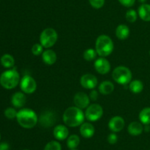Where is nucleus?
<instances>
[{"mask_svg": "<svg viewBox=\"0 0 150 150\" xmlns=\"http://www.w3.org/2000/svg\"><path fill=\"white\" fill-rule=\"evenodd\" d=\"M54 138L59 141H63L66 138H68L69 130L66 126L62 124H59L54 127Z\"/></svg>", "mask_w": 150, "mask_h": 150, "instance_id": "4468645a", "label": "nucleus"}, {"mask_svg": "<svg viewBox=\"0 0 150 150\" xmlns=\"http://www.w3.org/2000/svg\"><path fill=\"white\" fill-rule=\"evenodd\" d=\"M139 120L143 124H150V107H145L139 113Z\"/></svg>", "mask_w": 150, "mask_h": 150, "instance_id": "5701e85b", "label": "nucleus"}, {"mask_svg": "<svg viewBox=\"0 0 150 150\" xmlns=\"http://www.w3.org/2000/svg\"><path fill=\"white\" fill-rule=\"evenodd\" d=\"M44 150H62L61 144L58 141H50L45 145Z\"/></svg>", "mask_w": 150, "mask_h": 150, "instance_id": "cd10ccee", "label": "nucleus"}, {"mask_svg": "<svg viewBox=\"0 0 150 150\" xmlns=\"http://www.w3.org/2000/svg\"><path fill=\"white\" fill-rule=\"evenodd\" d=\"M38 121H39L40 124L43 127H50L55 123L56 116L54 112L45 111L41 114Z\"/></svg>", "mask_w": 150, "mask_h": 150, "instance_id": "f8f14e48", "label": "nucleus"}, {"mask_svg": "<svg viewBox=\"0 0 150 150\" xmlns=\"http://www.w3.org/2000/svg\"><path fill=\"white\" fill-rule=\"evenodd\" d=\"M0 139H1V135H0Z\"/></svg>", "mask_w": 150, "mask_h": 150, "instance_id": "58836bf2", "label": "nucleus"}, {"mask_svg": "<svg viewBox=\"0 0 150 150\" xmlns=\"http://www.w3.org/2000/svg\"><path fill=\"white\" fill-rule=\"evenodd\" d=\"M24 150H28V149H24Z\"/></svg>", "mask_w": 150, "mask_h": 150, "instance_id": "ea45409f", "label": "nucleus"}, {"mask_svg": "<svg viewBox=\"0 0 150 150\" xmlns=\"http://www.w3.org/2000/svg\"><path fill=\"white\" fill-rule=\"evenodd\" d=\"M11 102L15 107L21 108L23 107L26 102V97L23 93L16 92L12 96Z\"/></svg>", "mask_w": 150, "mask_h": 150, "instance_id": "dca6fc26", "label": "nucleus"}, {"mask_svg": "<svg viewBox=\"0 0 150 150\" xmlns=\"http://www.w3.org/2000/svg\"><path fill=\"white\" fill-rule=\"evenodd\" d=\"M118 141V136L115 134V132H113L108 135V142L110 144H115Z\"/></svg>", "mask_w": 150, "mask_h": 150, "instance_id": "2f4dec72", "label": "nucleus"}, {"mask_svg": "<svg viewBox=\"0 0 150 150\" xmlns=\"http://www.w3.org/2000/svg\"><path fill=\"white\" fill-rule=\"evenodd\" d=\"M97 55H98V53H97L96 50L92 48L87 49L83 52V58L86 61H92L96 58Z\"/></svg>", "mask_w": 150, "mask_h": 150, "instance_id": "a878e982", "label": "nucleus"}, {"mask_svg": "<svg viewBox=\"0 0 150 150\" xmlns=\"http://www.w3.org/2000/svg\"><path fill=\"white\" fill-rule=\"evenodd\" d=\"M58 40V34L57 31L51 27L43 29L40 35V44L43 48L50 49L57 43Z\"/></svg>", "mask_w": 150, "mask_h": 150, "instance_id": "423d86ee", "label": "nucleus"}, {"mask_svg": "<svg viewBox=\"0 0 150 150\" xmlns=\"http://www.w3.org/2000/svg\"><path fill=\"white\" fill-rule=\"evenodd\" d=\"M138 1H139V2L142 3V4H144V3L146 2V1H147V0H138Z\"/></svg>", "mask_w": 150, "mask_h": 150, "instance_id": "e433bc0d", "label": "nucleus"}, {"mask_svg": "<svg viewBox=\"0 0 150 150\" xmlns=\"http://www.w3.org/2000/svg\"><path fill=\"white\" fill-rule=\"evenodd\" d=\"M80 144V138L77 135H71L67 138V145L70 149H75Z\"/></svg>", "mask_w": 150, "mask_h": 150, "instance_id": "393cba45", "label": "nucleus"}, {"mask_svg": "<svg viewBox=\"0 0 150 150\" xmlns=\"http://www.w3.org/2000/svg\"><path fill=\"white\" fill-rule=\"evenodd\" d=\"M85 118L89 121H96L103 115V109L99 104H89L84 113Z\"/></svg>", "mask_w": 150, "mask_h": 150, "instance_id": "0eeeda50", "label": "nucleus"}, {"mask_svg": "<svg viewBox=\"0 0 150 150\" xmlns=\"http://www.w3.org/2000/svg\"><path fill=\"white\" fill-rule=\"evenodd\" d=\"M89 98L92 100V101H96L98 99V93L96 90H94L92 89V91H91L90 94H89Z\"/></svg>", "mask_w": 150, "mask_h": 150, "instance_id": "72a5a7b5", "label": "nucleus"}, {"mask_svg": "<svg viewBox=\"0 0 150 150\" xmlns=\"http://www.w3.org/2000/svg\"><path fill=\"white\" fill-rule=\"evenodd\" d=\"M16 119L19 125L25 129H32L38 122L36 113L29 108H23L19 110Z\"/></svg>", "mask_w": 150, "mask_h": 150, "instance_id": "f03ea898", "label": "nucleus"}, {"mask_svg": "<svg viewBox=\"0 0 150 150\" xmlns=\"http://www.w3.org/2000/svg\"><path fill=\"white\" fill-rule=\"evenodd\" d=\"M112 77L118 84L125 85L132 81V72L127 67L120 66L114 69Z\"/></svg>", "mask_w": 150, "mask_h": 150, "instance_id": "39448f33", "label": "nucleus"}, {"mask_svg": "<svg viewBox=\"0 0 150 150\" xmlns=\"http://www.w3.org/2000/svg\"><path fill=\"white\" fill-rule=\"evenodd\" d=\"M122 5L126 7H130L134 5L136 0H118Z\"/></svg>", "mask_w": 150, "mask_h": 150, "instance_id": "473e14b6", "label": "nucleus"}, {"mask_svg": "<svg viewBox=\"0 0 150 150\" xmlns=\"http://www.w3.org/2000/svg\"><path fill=\"white\" fill-rule=\"evenodd\" d=\"M130 35V29L125 24H120L116 29V36L120 40H125Z\"/></svg>", "mask_w": 150, "mask_h": 150, "instance_id": "aec40b11", "label": "nucleus"}, {"mask_svg": "<svg viewBox=\"0 0 150 150\" xmlns=\"http://www.w3.org/2000/svg\"><path fill=\"white\" fill-rule=\"evenodd\" d=\"M126 20L127 21L130 23H134L136 20H137L138 18V13L135 10H133V9H130V10H127L126 12L125 15Z\"/></svg>", "mask_w": 150, "mask_h": 150, "instance_id": "bb28decb", "label": "nucleus"}, {"mask_svg": "<svg viewBox=\"0 0 150 150\" xmlns=\"http://www.w3.org/2000/svg\"><path fill=\"white\" fill-rule=\"evenodd\" d=\"M80 83L83 88L92 90L95 87H97L98 81L95 75L91 74H85L81 77Z\"/></svg>", "mask_w": 150, "mask_h": 150, "instance_id": "1a4fd4ad", "label": "nucleus"}, {"mask_svg": "<svg viewBox=\"0 0 150 150\" xmlns=\"http://www.w3.org/2000/svg\"><path fill=\"white\" fill-rule=\"evenodd\" d=\"M32 52L34 55L38 56L43 52V46L40 44H34L32 47Z\"/></svg>", "mask_w": 150, "mask_h": 150, "instance_id": "c756f323", "label": "nucleus"}, {"mask_svg": "<svg viewBox=\"0 0 150 150\" xmlns=\"http://www.w3.org/2000/svg\"><path fill=\"white\" fill-rule=\"evenodd\" d=\"M129 89L132 93L135 94H140L144 89V84L139 79L132 80L129 84Z\"/></svg>", "mask_w": 150, "mask_h": 150, "instance_id": "4be33fe9", "label": "nucleus"}, {"mask_svg": "<svg viewBox=\"0 0 150 150\" xmlns=\"http://www.w3.org/2000/svg\"><path fill=\"white\" fill-rule=\"evenodd\" d=\"M20 87L23 93L32 94L36 91L37 83L35 79L29 75H25L20 81Z\"/></svg>", "mask_w": 150, "mask_h": 150, "instance_id": "6e6552de", "label": "nucleus"}, {"mask_svg": "<svg viewBox=\"0 0 150 150\" xmlns=\"http://www.w3.org/2000/svg\"><path fill=\"white\" fill-rule=\"evenodd\" d=\"M20 82V75L16 69L3 72L0 76V84L6 89H13Z\"/></svg>", "mask_w": 150, "mask_h": 150, "instance_id": "20e7f679", "label": "nucleus"}, {"mask_svg": "<svg viewBox=\"0 0 150 150\" xmlns=\"http://www.w3.org/2000/svg\"><path fill=\"white\" fill-rule=\"evenodd\" d=\"M1 64L4 66V68H12L15 64L14 57L9 54H5L1 57Z\"/></svg>", "mask_w": 150, "mask_h": 150, "instance_id": "b1692460", "label": "nucleus"}, {"mask_svg": "<svg viewBox=\"0 0 150 150\" xmlns=\"http://www.w3.org/2000/svg\"><path fill=\"white\" fill-rule=\"evenodd\" d=\"M91 6L95 9H100L105 4V0H89Z\"/></svg>", "mask_w": 150, "mask_h": 150, "instance_id": "7c9ffc66", "label": "nucleus"}, {"mask_svg": "<svg viewBox=\"0 0 150 150\" xmlns=\"http://www.w3.org/2000/svg\"><path fill=\"white\" fill-rule=\"evenodd\" d=\"M125 122L124 119L120 116H114L110 119L108 122V128L113 132H119L122 130Z\"/></svg>", "mask_w": 150, "mask_h": 150, "instance_id": "ddd939ff", "label": "nucleus"}, {"mask_svg": "<svg viewBox=\"0 0 150 150\" xmlns=\"http://www.w3.org/2000/svg\"><path fill=\"white\" fill-rule=\"evenodd\" d=\"M42 58L44 63L48 66H51L57 62V55L54 50L48 49L42 52Z\"/></svg>", "mask_w": 150, "mask_h": 150, "instance_id": "f3484780", "label": "nucleus"}, {"mask_svg": "<svg viewBox=\"0 0 150 150\" xmlns=\"http://www.w3.org/2000/svg\"><path fill=\"white\" fill-rule=\"evenodd\" d=\"M73 102H74L76 107H79L80 109H85L89 105L90 103V98L86 94L83 92H78L74 96L73 99Z\"/></svg>", "mask_w": 150, "mask_h": 150, "instance_id": "9b49d317", "label": "nucleus"}, {"mask_svg": "<svg viewBox=\"0 0 150 150\" xmlns=\"http://www.w3.org/2000/svg\"><path fill=\"white\" fill-rule=\"evenodd\" d=\"M95 50L100 57H107L110 55L114 50V42L108 35H100L95 42Z\"/></svg>", "mask_w": 150, "mask_h": 150, "instance_id": "7ed1b4c3", "label": "nucleus"}, {"mask_svg": "<svg viewBox=\"0 0 150 150\" xmlns=\"http://www.w3.org/2000/svg\"><path fill=\"white\" fill-rule=\"evenodd\" d=\"M9 145L7 143H1L0 144V150H8Z\"/></svg>", "mask_w": 150, "mask_h": 150, "instance_id": "f704fd0d", "label": "nucleus"}, {"mask_svg": "<svg viewBox=\"0 0 150 150\" xmlns=\"http://www.w3.org/2000/svg\"><path fill=\"white\" fill-rule=\"evenodd\" d=\"M18 112L13 107H8L4 110V116L9 119H13L17 116Z\"/></svg>", "mask_w": 150, "mask_h": 150, "instance_id": "c85d7f7f", "label": "nucleus"}, {"mask_svg": "<svg viewBox=\"0 0 150 150\" xmlns=\"http://www.w3.org/2000/svg\"><path fill=\"white\" fill-rule=\"evenodd\" d=\"M138 15L144 21H150V4H142L139 7Z\"/></svg>", "mask_w": 150, "mask_h": 150, "instance_id": "6ab92c4d", "label": "nucleus"}, {"mask_svg": "<svg viewBox=\"0 0 150 150\" xmlns=\"http://www.w3.org/2000/svg\"><path fill=\"white\" fill-rule=\"evenodd\" d=\"M80 133L83 138H90L95 134V127L93 124L89 122H83L80 126Z\"/></svg>", "mask_w": 150, "mask_h": 150, "instance_id": "2eb2a0df", "label": "nucleus"}, {"mask_svg": "<svg viewBox=\"0 0 150 150\" xmlns=\"http://www.w3.org/2000/svg\"><path fill=\"white\" fill-rule=\"evenodd\" d=\"M99 91L103 95H108L111 94L114 90V85L110 81H103L99 85Z\"/></svg>", "mask_w": 150, "mask_h": 150, "instance_id": "412c9836", "label": "nucleus"}, {"mask_svg": "<svg viewBox=\"0 0 150 150\" xmlns=\"http://www.w3.org/2000/svg\"><path fill=\"white\" fill-rule=\"evenodd\" d=\"M95 69L100 74H106L111 70V64L105 57H99L95 62Z\"/></svg>", "mask_w": 150, "mask_h": 150, "instance_id": "9d476101", "label": "nucleus"}, {"mask_svg": "<svg viewBox=\"0 0 150 150\" xmlns=\"http://www.w3.org/2000/svg\"><path fill=\"white\" fill-rule=\"evenodd\" d=\"M144 130V126L142 123L139 121H133L129 124L127 131L133 136H137L141 135Z\"/></svg>", "mask_w": 150, "mask_h": 150, "instance_id": "a211bd4d", "label": "nucleus"}, {"mask_svg": "<svg viewBox=\"0 0 150 150\" xmlns=\"http://www.w3.org/2000/svg\"><path fill=\"white\" fill-rule=\"evenodd\" d=\"M70 150H77V149H70Z\"/></svg>", "mask_w": 150, "mask_h": 150, "instance_id": "4c0bfd02", "label": "nucleus"}, {"mask_svg": "<svg viewBox=\"0 0 150 150\" xmlns=\"http://www.w3.org/2000/svg\"><path fill=\"white\" fill-rule=\"evenodd\" d=\"M145 131H146V132H148V131L150 130V126L149 125H146V126H145Z\"/></svg>", "mask_w": 150, "mask_h": 150, "instance_id": "c9c22d12", "label": "nucleus"}, {"mask_svg": "<svg viewBox=\"0 0 150 150\" xmlns=\"http://www.w3.org/2000/svg\"><path fill=\"white\" fill-rule=\"evenodd\" d=\"M84 113L81 109L76 107H70L65 110L63 114V121L67 126L76 127L81 126L84 121Z\"/></svg>", "mask_w": 150, "mask_h": 150, "instance_id": "f257e3e1", "label": "nucleus"}]
</instances>
